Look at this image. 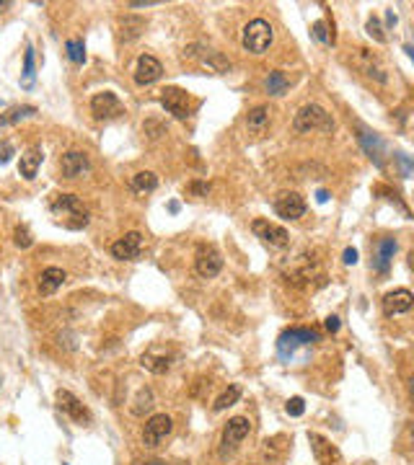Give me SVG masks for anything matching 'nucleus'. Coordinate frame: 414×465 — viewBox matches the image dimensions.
<instances>
[{
    "mask_svg": "<svg viewBox=\"0 0 414 465\" xmlns=\"http://www.w3.org/2000/svg\"><path fill=\"white\" fill-rule=\"evenodd\" d=\"M65 282H67V274L60 269V267H47L39 277V292L44 295V297H50V295L58 292Z\"/></svg>",
    "mask_w": 414,
    "mask_h": 465,
    "instance_id": "24",
    "label": "nucleus"
},
{
    "mask_svg": "<svg viewBox=\"0 0 414 465\" xmlns=\"http://www.w3.org/2000/svg\"><path fill=\"white\" fill-rule=\"evenodd\" d=\"M142 248V236L140 233H127L124 238H119L116 243H112V256L119 259V262H135L140 256Z\"/></svg>",
    "mask_w": 414,
    "mask_h": 465,
    "instance_id": "15",
    "label": "nucleus"
},
{
    "mask_svg": "<svg viewBox=\"0 0 414 465\" xmlns=\"http://www.w3.org/2000/svg\"><path fill=\"white\" fill-rule=\"evenodd\" d=\"M396 241L394 238H381L378 243H375V256H373V269L378 271V274H389V267H391V259H394V253H396Z\"/></svg>",
    "mask_w": 414,
    "mask_h": 465,
    "instance_id": "20",
    "label": "nucleus"
},
{
    "mask_svg": "<svg viewBox=\"0 0 414 465\" xmlns=\"http://www.w3.org/2000/svg\"><path fill=\"white\" fill-rule=\"evenodd\" d=\"M161 104H163V109L174 116V119H187L189 112H192L189 93L182 90V88H176V86L161 90Z\"/></svg>",
    "mask_w": 414,
    "mask_h": 465,
    "instance_id": "7",
    "label": "nucleus"
},
{
    "mask_svg": "<svg viewBox=\"0 0 414 465\" xmlns=\"http://www.w3.org/2000/svg\"><path fill=\"white\" fill-rule=\"evenodd\" d=\"M34 83V49L26 47L24 55V88H32Z\"/></svg>",
    "mask_w": 414,
    "mask_h": 465,
    "instance_id": "32",
    "label": "nucleus"
},
{
    "mask_svg": "<svg viewBox=\"0 0 414 465\" xmlns=\"http://www.w3.org/2000/svg\"><path fill=\"white\" fill-rule=\"evenodd\" d=\"M58 406L62 414H67V417L73 419V422H78V424H88L91 422V414H88V408L83 406L81 400L75 398L70 391H62L60 388L58 391Z\"/></svg>",
    "mask_w": 414,
    "mask_h": 465,
    "instance_id": "13",
    "label": "nucleus"
},
{
    "mask_svg": "<svg viewBox=\"0 0 414 465\" xmlns=\"http://www.w3.org/2000/svg\"><path fill=\"white\" fill-rule=\"evenodd\" d=\"M34 114H36V109L34 107H13L0 116V124L8 127V124H16V122H21V119H26V116H34Z\"/></svg>",
    "mask_w": 414,
    "mask_h": 465,
    "instance_id": "29",
    "label": "nucleus"
},
{
    "mask_svg": "<svg viewBox=\"0 0 414 465\" xmlns=\"http://www.w3.org/2000/svg\"><path fill=\"white\" fill-rule=\"evenodd\" d=\"M13 243H16L18 248H29V245L34 243V238H32V233H29L26 225H18V228L13 230Z\"/></svg>",
    "mask_w": 414,
    "mask_h": 465,
    "instance_id": "33",
    "label": "nucleus"
},
{
    "mask_svg": "<svg viewBox=\"0 0 414 465\" xmlns=\"http://www.w3.org/2000/svg\"><path fill=\"white\" fill-rule=\"evenodd\" d=\"M293 130L295 132H334V119L323 107L319 104H306L298 109V114L293 116Z\"/></svg>",
    "mask_w": 414,
    "mask_h": 465,
    "instance_id": "2",
    "label": "nucleus"
},
{
    "mask_svg": "<svg viewBox=\"0 0 414 465\" xmlns=\"http://www.w3.org/2000/svg\"><path fill=\"white\" fill-rule=\"evenodd\" d=\"M288 78H285V73H280V70H274V73H269V78H267V93L269 96H282L285 90H288Z\"/></svg>",
    "mask_w": 414,
    "mask_h": 465,
    "instance_id": "30",
    "label": "nucleus"
},
{
    "mask_svg": "<svg viewBox=\"0 0 414 465\" xmlns=\"http://www.w3.org/2000/svg\"><path fill=\"white\" fill-rule=\"evenodd\" d=\"M308 442H311V450H314V455L316 460L321 465H334V463H340V450L334 447L326 437H321V434H316L311 432L308 434Z\"/></svg>",
    "mask_w": 414,
    "mask_h": 465,
    "instance_id": "19",
    "label": "nucleus"
},
{
    "mask_svg": "<svg viewBox=\"0 0 414 465\" xmlns=\"http://www.w3.org/2000/svg\"><path fill=\"white\" fill-rule=\"evenodd\" d=\"M163 75V65L158 62L153 55H140L138 65H135V83L138 86H150Z\"/></svg>",
    "mask_w": 414,
    "mask_h": 465,
    "instance_id": "16",
    "label": "nucleus"
},
{
    "mask_svg": "<svg viewBox=\"0 0 414 465\" xmlns=\"http://www.w3.org/2000/svg\"><path fill=\"white\" fill-rule=\"evenodd\" d=\"M91 114L96 119H114V116L124 114V107L122 101L116 98V93L112 90H101L96 96L91 98Z\"/></svg>",
    "mask_w": 414,
    "mask_h": 465,
    "instance_id": "11",
    "label": "nucleus"
},
{
    "mask_svg": "<svg viewBox=\"0 0 414 465\" xmlns=\"http://www.w3.org/2000/svg\"><path fill=\"white\" fill-rule=\"evenodd\" d=\"M326 328H329L331 334L340 331V318H337V316H329V318H326Z\"/></svg>",
    "mask_w": 414,
    "mask_h": 465,
    "instance_id": "41",
    "label": "nucleus"
},
{
    "mask_svg": "<svg viewBox=\"0 0 414 465\" xmlns=\"http://www.w3.org/2000/svg\"><path fill=\"white\" fill-rule=\"evenodd\" d=\"M319 342V334L311 331V328H288L282 331L280 339H277V351H280L282 359H290L295 354V349L306 346V344Z\"/></svg>",
    "mask_w": 414,
    "mask_h": 465,
    "instance_id": "5",
    "label": "nucleus"
},
{
    "mask_svg": "<svg viewBox=\"0 0 414 465\" xmlns=\"http://www.w3.org/2000/svg\"><path fill=\"white\" fill-rule=\"evenodd\" d=\"M171 359H174L171 354H166L163 349L153 346V349H148L140 357V365L148 370V372H153V375H163V372L171 370Z\"/></svg>",
    "mask_w": 414,
    "mask_h": 465,
    "instance_id": "21",
    "label": "nucleus"
},
{
    "mask_svg": "<svg viewBox=\"0 0 414 465\" xmlns=\"http://www.w3.org/2000/svg\"><path fill=\"white\" fill-rule=\"evenodd\" d=\"M272 39H274V32H272V26H269V21H265V18L248 21V24L243 26V32H241V44H243V49L251 52V55H265L267 49H269V44H272Z\"/></svg>",
    "mask_w": 414,
    "mask_h": 465,
    "instance_id": "3",
    "label": "nucleus"
},
{
    "mask_svg": "<svg viewBox=\"0 0 414 465\" xmlns=\"http://www.w3.org/2000/svg\"><path fill=\"white\" fill-rule=\"evenodd\" d=\"M116 32H119V41H135L142 32H145V18L133 16V13L119 16V21H116Z\"/></svg>",
    "mask_w": 414,
    "mask_h": 465,
    "instance_id": "22",
    "label": "nucleus"
},
{
    "mask_svg": "<svg viewBox=\"0 0 414 465\" xmlns=\"http://www.w3.org/2000/svg\"><path fill=\"white\" fill-rule=\"evenodd\" d=\"M409 393H412V398H414V377L409 380Z\"/></svg>",
    "mask_w": 414,
    "mask_h": 465,
    "instance_id": "45",
    "label": "nucleus"
},
{
    "mask_svg": "<svg viewBox=\"0 0 414 465\" xmlns=\"http://www.w3.org/2000/svg\"><path fill=\"white\" fill-rule=\"evenodd\" d=\"M50 210L55 217L65 222V228L78 230L88 225V210L83 207V202L75 194H58L52 199Z\"/></svg>",
    "mask_w": 414,
    "mask_h": 465,
    "instance_id": "1",
    "label": "nucleus"
},
{
    "mask_svg": "<svg viewBox=\"0 0 414 465\" xmlns=\"http://www.w3.org/2000/svg\"><path fill=\"white\" fill-rule=\"evenodd\" d=\"M409 267H412V269H414V251L409 253Z\"/></svg>",
    "mask_w": 414,
    "mask_h": 465,
    "instance_id": "46",
    "label": "nucleus"
},
{
    "mask_svg": "<svg viewBox=\"0 0 414 465\" xmlns=\"http://www.w3.org/2000/svg\"><path fill=\"white\" fill-rule=\"evenodd\" d=\"M158 187V176L150 171H140L135 173L133 179H130V189H133L135 194H148V191H156Z\"/></svg>",
    "mask_w": 414,
    "mask_h": 465,
    "instance_id": "26",
    "label": "nucleus"
},
{
    "mask_svg": "<svg viewBox=\"0 0 414 465\" xmlns=\"http://www.w3.org/2000/svg\"><path fill=\"white\" fill-rule=\"evenodd\" d=\"M314 36L319 41H331L329 36H326V24H323V21H316L314 24Z\"/></svg>",
    "mask_w": 414,
    "mask_h": 465,
    "instance_id": "38",
    "label": "nucleus"
},
{
    "mask_svg": "<svg viewBox=\"0 0 414 465\" xmlns=\"http://www.w3.org/2000/svg\"><path fill=\"white\" fill-rule=\"evenodd\" d=\"M365 29H368V34H370V36L378 41V44H383V41H386V34H383V29H381V21H378L375 16L368 18V26H365Z\"/></svg>",
    "mask_w": 414,
    "mask_h": 465,
    "instance_id": "34",
    "label": "nucleus"
},
{
    "mask_svg": "<svg viewBox=\"0 0 414 465\" xmlns=\"http://www.w3.org/2000/svg\"><path fill=\"white\" fill-rule=\"evenodd\" d=\"M60 171L65 179H81L86 173L91 171V161H88V155L81 153V150H70L60 158Z\"/></svg>",
    "mask_w": 414,
    "mask_h": 465,
    "instance_id": "12",
    "label": "nucleus"
},
{
    "mask_svg": "<svg viewBox=\"0 0 414 465\" xmlns=\"http://www.w3.org/2000/svg\"><path fill=\"white\" fill-rule=\"evenodd\" d=\"M251 432V422L246 417H233L223 429V437H220V455L228 457L231 452L239 450V445L248 437Z\"/></svg>",
    "mask_w": 414,
    "mask_h": 465,
    "instance_id": "4",
    "label": "nucleus"
},
{
    "mask_svg": "<svg viewBox=\"0 0 414 465\" xmlns=\"http://www.w3.org/2000/svg\"><path fill=\"white\" fill-rule=\"evenodd\" d=\"M342 262L347 264V267L357 264V248H345V256H342Z\"/></svg>",
    "mask_w": 414,
    "mask_h": 465,
    "instance_id": "40",
    "label": "nucleus"
},
{
    "mask_svg": "<svg viewBox=\"0 0 414 465\" xmlns=\"http://www.w3.org/2000/svg\"><path fill=\"white\" fill-rule=\"evenodd\" d=\"M150 408H153V393H150V388H140L133 400V414L135 417H145Z\"/></svg>",
    "mask_w": 414,
    "mask_h": 465,
    "instance_id": "27",
    "label": "nucleus"
},
{
    "mask_svg": "<svg viewBox=\"0 0 414 465\" xmlns=\"http://www.w3.org/2000/svg\"><path fill=\"white\" fill-rule=\"evenodd\" d=\"M269 122H272L269 107H254L246 116V130L251 132V135H265Z\"/></svg>",
    "mask_w": 414,
    "mask_h": 465,
    "instance_id": "25",
    "label": "nucleus"
},
{
    "mask_svg": "<svg viewBox=\"0 0 414 465\" xmlns=\"http://www.w3.org/2000/svg\"><path fill=\"white\" fill-rule=\"evenodd\" d=\"M184 58L197 60L199 65L210 67V70H215V73H228V70H231V60H225L215 49H205V47H199V44H189V47L184 49Z\"/></svg>",
    "mask_w": 414,
    "mask_h": 465,
    "instance_id": "8",
    "label": "nucleus"
},
{
    "mask_svg": "<svg viewBox=\"0 0 414 465\" xmlns=\"http://www.w3.org/2000/svg\"><path fill=\"white\" fill-rule=\"evenodd\" d=\"M396 161L401 163V168H404V176H414V163L406 158V155H401V153H396Z\"/></svg>",
    "mask_w": 414,
    "mask_h": 465,
    "instance_id": "37",
    "label": "nucleus"
},
{
    "mask_svg": "<svg viewBox=\"0 0 414 465\" xmlns=\"http://www.w3.org/2000/svg\"><path fill=\"white\" fill-rule=\"evenodd\" d=\"M357 140H360V145H363V150L368 153V158H370L373 163L378 166V168H383V153H386V147H383V140L375 135V132L365 130L363 124L357 127Z\"/></svg>",
    "mask_w": 414,
    "mask_h": 465,
    "instance_id": "18",
    "label": "nucleus"
},
{
    "mask_svg": "<svg viewBox=\"0 0 414 465\" xmlns=\"http://www.w3.org/2000/svg\"><path fill=\"white\" fill-rule=\"evenodd\" d=\"M187 191L194 196H207L210 194V184H205V181H192L189 187H187Z\"/></svg>",
    "mask_w": 414,
    "mask_h": 465,
    "instance_id": "36",
    "label": "nucleus"
},
{
    "mask_svg": "<svg viewBox=\"0 0 414 465\" xmlns=\"http://www.w3.org/2000/svg\"><path fill=\"white\" fill-rule=\"evenodd\" d=\"M285 411H288L290 417H303V411H306V403H303V398H290L288 406H285Z\"/></svg>",
    "mask_w": 414,
    "mask_h": 465,
    "instance_id": "35",
    "label": "nucleus"
},
{
    "mask_svg": "<svg viewBox=\"0 0 414 465\" xmlns=\"http://www.w3.org/2000/svg\"><path fill=\"white\" fill-rule=\"evenodd\" d=\"M41 158H44V153H41L39 145H34V147H29V150H24V153H21V161H18V171H21V176H24L26 181L36 179V171H39V166H41Z\"/></svg>",
    "mask_w": 414,
    "mask_h": 465,
    "instance_id": "23",
    "label": "nucleus"
},
{
    "mask_svg": "<svg viewBox=\"0 0 414 465\" xmlns=\"http://www.w3.org/2000/svg\"><path fill=\"white\" fill-rule=\"evenodd\" d=\"M145 6H156L153 0H133L130 3V8H145Z\"/></svg>",
    "mask_w": 414,
    "mask_h": 465,
    "instance_id": "42",
    "label": "nucleus"
},
{
    "mask_svg": "<svg viewBox=\"0 0 414 465\" xmlns=\"http://www.w3.org/2000/svg\"><path fill=\"white\" fill-rule=\"evenodd\" d=\"M251 228H254V233H257L267 245H272V248H285L290 241L288 230L280 228V225H274V222H269V220H254Z\"/></svg>",
    "mask_w": 414,
    "mask_h": 465,
    "instance_id": "14",
    "label": "nucleus"
},
{
    "mask_svg": "<svg viewBox=\"0 0 414 465\" xmlns=\"http://www.w3.org/2000/svg\"><path fill=\"white\" fill-rule=\"evenodd\" d=\"M241 398V388L239 385H231L225 393H220L215 398V403H213V411H225V408H231L233 403H239Z\"/></svg>",
    "mask_w": 414,
    "mask_h": 465,
    "instance_id": "28",
    "label": "nucleus"
},
{
    "mask_svg": "<svg viewBox=\"0 0 414 465\" xmlns=\"http://www.w3.org/2000/svg\"><path fill=\"white\" fill-rule=\"evenodd\" d=\"M11 155H13V145H11V142H3V147H0V163H8Z\"/></svg>",
    "mask_w": 414,
    "mask_h": 465,
    "instance_id": "39",
    "label": "nucleus"
},
{
    "mask_svg": "<svg viewBox=\"0 0 414 465\" xmlns=\"http://www.w3.org/2000/svg\"><path fill=\"white\" fill-rule=\"evenodd\" d=\"M135 465H171V463H166V460H140V463H135ZM182 465H189V463H182Z\"/></svg>",
    "mask_w": 414,
    "mask_h": 465,
    "instance_id": "43",
    "label": "nucleus"
},
{
    "mask_svg": "<svg viewBox=\"0 0 414 465\" xmlns=\"http://www.w3.org/2000/svg\"><path fill=\"white\" fill-rule=\"evenodd\" d=\"M171 429H174V422H171V417H166V414H156V417H150L148 422H145V426H142V445L145 447H158L161 442L171 434Z\"/></svg>",
    "mask_w": 414,
    "mask_h": 465,
    "instance_id": "6",
    "label": "nucleus"
},
{
    "mask_svg": "<svg viewBox=\"0 0 414 465\" xmlns=\"http://www.w3.org/2000/svg\"><path fill=\"white\" fill-rule=\"evenodd\" d=\"M274 213L280 215L282 220H300L306 215V199L295 191H282L274 199Z\"/></svg>",
    "mask_w": 414,
    "mask_h": 465,
    "instance_id": "10",
    "label": "nucleus"
},
{
    "mask_svg": "<svg viewBox=\"0 0 414 465\" xmlns=\"http://www.w3.org/2000/svg\"><path fill=\"white\" fill-rule=\"evenodd\" d=\"M223 269V256L213 248V245H199L197 256H194V271L202 279H213Z\"/></svg>",
    "mask_w": 414,
    "mask_h": 465,
    "instance_id": "9",
    "label": "nucleus"
},
{
    "mask_svg": "<svg viewBox=\"0 0 414 465\" xmlns=\"http://www.w3.org/2000/svg\"><path fill=\"white\" fill-rule=\"evenodd\" d=\"M65 49H67V60H70L73 65H81L83 60H86V47H83L81 39H70L65 44Z\"/></svg>",
    "mask_w": 414,
    "mask_h": 465,
    "instance_id": "31",
    "label": "nucleus"
},
{
    "mask_svg": "<svg viewBox=\"0 0 414 465\" xmlns=\"http://www.w3.org/2000/svg\"><path fill=\"white\" fill-rule=\"evenodd\" d=\"M414 308V295L409 290H394L383 295V313L386 316H401Z\"/></svg>",
    "mask_w": 414,
    "mask_h": 465,
    "instance_id": "17",
    "label": "nucleus"
},
{
    "mask_svg": "<svg viewBox=\"0 0 414 465\" xmlns=\"http://www.w3.org/2000/svg\"><path fill=\"white\" fill-rule=\"evenodd\" d=\"M316 199H319V204H323V202H329V194H326V191H319V194H316Z\"/></svg>",
    "mask_w": 414,
    "mask_h": 465,
    "instance_id": "44",
    "label": "nucleus"
}]
</instances>
